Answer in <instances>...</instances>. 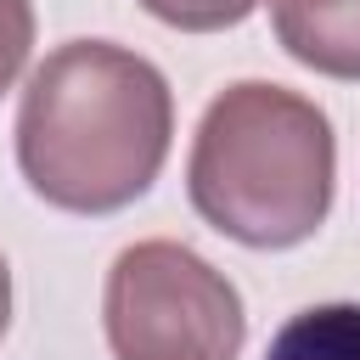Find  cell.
I'll list each match as a JSON object with an SVG mask.
<instances>
[{
    "mask_svg": "<svg viewBox=\"0 0 360 360\" xmlns=\"http://www.w3.org/2000/svg\"><path fill=\"white\" fill-rule=\"evenodd\" d=\"M338 141L326 112L264 79L219 90L186 158L191 208L242 248H298L332 214Z\"/></svg>",
    "mask_w": 360,
    "mask_h": 360,
    "instance_id": "2",
    "label": "cell"
},
{
    "mask_svg": "<svg viewBox=\"0 0 360 360\" xmlns=\"http://www.w3.org/2000/svg\"><path fill=\"white\" fill-rule=\"evenodd\" d=\"M34 45V6L28 0H0V96L17 84L22 62Z\"/></svg>",
    "mask_w": 360,
    "mask_h": 360,
    "instance_id": "7",
    "label": "cell"
},
{
    "mask_svg": "<svg viewBox=\"0 0 360 360\" xmlns=\"http://www.w3.org/2000/svg\"><path fill=\"white\" fill-rule=\"evenodd\" d=\"M101 321L118 360H236L248 338V309L231 276L163 236L112 259Z\"/></svg>",
    "mask_w": 360,
    "mask_h": 360,
    "instance_id": "3",
    "label": "cell"
},
{
    "mask_svg": "<svg viewBox=\"0 0 360 360\" xmlns=\"http://www.w3.org/2000/svg\"><path fill=\"white\" fill-rule=\"evenodd\" d=\"M174 135L169 79L112 39L56 45L17 107V169L62 214H118L152 191Z\"/></svg>",
    "mask_w": 360,
    "mask_h": 360,
    "instance_id": "1",
    "label": "cell"
},
{
    "mask_svg": "<svg viewBox=\"0 0 360 360\" xmlns=\"http://www.w3.org/2000/svg\"><path fill=\"white\" fill-rule=\"evenodd\" d=\"M6 326H11V270L0 259V338H6Z\"/></svg>",
    "mask_w": 360,
    "mask_h": 360,
    "instance_id": "8",
    "label": "cell"
},
{
    "mask_svg": "<svg viewBox=\"0 0 360 360\" xmlns=\"http://www.w3.org/2000/svg\"><path fill=\"white\" fill-rule=\"evenodd\" d=\"M264 360H360V304L298 309L270 338Z\"/></svg>",
    "mask_w": 360,
    "mask_h": 360,
    "instance_id": "5",
    "label": "cell"
},
{
    "mask_svg": "<svg viewBox=\"0 0 360 360\" xmlns=\"http://www.w3.org/2000/svg\"><path fill=\"white\" fill-rule=\"evenodd\" d=\"M141 6L180 34H219L259 11V0H141Z\"/></svg>",
    "mask_w": 360,
    "mask_h": 360,
    "instance_id": "6",
    "label": "cell"
},
{
    "mask_svg": "<svg viewBox=\"0 0 360 360\" xmlns=\"http://www.w3.org/2000/svg\"><path fill=\"white\" fill-rule=\"evenodd\" d=\"M276 39L326 79H360V0H270Z\"/></svg>",
    "mask_w": 360,
    "mask_h": 360,
    "instance_id": "4",
    "label": "cell"
}]
</instances>
